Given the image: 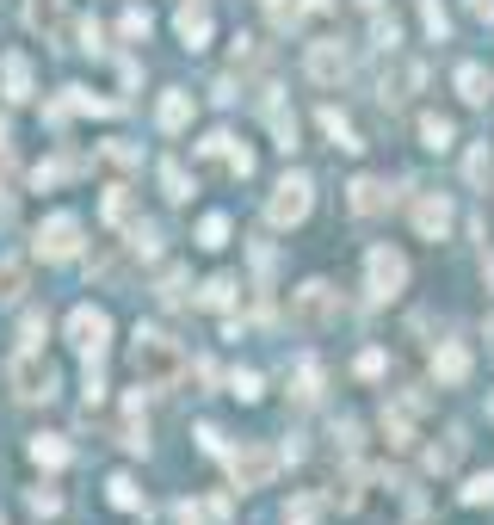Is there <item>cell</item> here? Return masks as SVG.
Returning a JSON list of instances; mask_svg holds the SVG:
<instances>
[{"label": "cell", "mask_w": 494, "mask_h": 525, "mask_svg": "<svg viewBox=\"0 0 494 525\" xmlns=\"http://www.w3.org/2000/svg\"><path fill=\"white\" fill-rule=\"evenodd\" d=\"M118 31H124V38H130V44H136V38H149V13H143V7H130Z\"/></svg>", "instance_id": "obj_31"}, {"label": "cell", "mask_w": 494, "mask_h": 525, "mask_svg": "<svg viewBox=\"0 0 494 525\" xmlns=\"http://www.w3.org/2000/svg\"><path fill=\"white\" fill-rule=\"evenodd\" d=\"M352 68V56L334 44V38H322V44H309V81H322V87H334L340 75Z\"/></svg>", "instance_id": "obj_10"}, {"label": "cell", "mask_w": 494, "mask_h": 525, "mask_svg": "<svg viewBox=\"0 0 494 525\" xmlns=\"http://www.w3.org/2000/svg\"><path fill=\"white\" fill-rule=\"evenodd\" d=\"M223 458H229L235 488H266L278 470V451H266V445H241V451H223Z\"/></svg>", "instance_id": "obj_7"}, {"label": "cell", "mask_w": 494, "mask_h": 525, "mask_svg": "<svg viewBox=\"0 0 494 525\" xmlns=\"http://www.w3.org/2000/svg\"><path fill=\"white\" fill-rule=\"evenodd\" d=\"M359 377H383V353H365L359 359Z\"/></svg>", "instance_id": "obj_37"}, {"label": "cell", "mask_w": 494, "mask_h": 525, "mask_svg": "<svg viewBox=\"0 0 494 525\" xmlns=\"http://www.w3.org/2000/svg\"><path fill=\"white\" fill-rule=\"evenodd\" d=\"M482 285L494 291V254H482Z\"/></svg>", "instance_id": "obj_40"}, {"label": "cell", "mask_w": 494, "mask_h": 525, "mask_svg": "<svg viewBox=\"0 0 494 525\" xmlns=\"http://www.w3.org/2000/svg\"><path fill=\"white\" fill-rule=\"evenodd\" d=\"M112 507H124V513H143L149 501L136 495V482H130V476H112Z\"/></svg>", "instance_id": "obj_25"}, {"label": "cell", "mask_w": 494, "mask_h": 525, "mask_svg": "<svg viewBox=\"0 0 494 525\" xmlns=\"http://www.w3.org/2000/svg\"><path fill=\"white\" fill-rule=\"evenodd\" d=\"M427 31H433V38H445V13H439V0H427Z\"/></svg>", "instance_id": "obj_36"}, {"label": "cell", "mask_w": 494, "mask_h": 525, "mask_svg": "<svg viewBox=\"0 0 494 525\" xmlns=\"http://www.w3.org/2000/svg\"><path fill=\"white\" fill-rule=\"evenodd\" d=\"M161 297H167V303H186V272H167V278H161Z\"/></svg>", "instance_id": "obj_33"}, {"label": "cell", "mask_w": 494, "mask_h": 525, "mask_svg": "<svg viewBox=\"0 0 494 525\" xmlns=\"http://www.w3.org/2000/svg\"><path fill=\"white\" fill-rule=\"evenodd\" d=\"M56 19H62V0H25V25L31 31H56Z\"/></svg>", "instance_id": "obj_22"}, {"label": "cell", "mask_w": 494, "mask_h": 525, "mask_svg": "<svg viewBox=\"0 0 494 525\" xmlns=\"http://www.w3.org/2000/svg\"><path fill=\"white\" fill-rule=\"evenodd\" d=\"M457 93H464L470 105H488L494 99V75H488L482 62H464V68H457Z\"/></svg>", "instance_id": "obj_14"}, {"label": "cell", "mask_w": 494, "mask_h": 525, "mask_svg": "<svg viewBox=\"0 0 494 525\" xmlns=\"http://www.w3.org/2000/svg\"><path fill=\"white\" fill-rule=\"evenodd\" d=\"M105 223H112V229L136 223V198H130V186H112V192H105Z\"/></svg>", "instance_id": "obj_19"}, {"label": "cell", "mask_w": 494, "mask_h": 525, "mask_svg": "<svg viewBox=\"0 0 494 525\" xmlns=\"http://www.w3.org/2000/svg\"><path fill=\"white\" fill-rule=\"evenodd\" d=\"M322 130L334 136V149H346V155H359V149H365V143H359V136H352V124H346V118L334 112V105H322Z\"/></svg>", "instance_id": "obj_20"}, {"label": "cell", "mask_w": 494, "mask_h": 525, "mask_svg": "<svg viewBox=\"0 0 494 525\" xmlns=\"http://www.w3.org/2000/svg\"><path fill=\"white\" fill-rule=\"evenodd\" d=\"M161 186H167L173 204H186V198H192V180H186V167H180V161H161Z\"/></svg>", "instance_id": "obj_24"}, {"label": "cell", "mask_w": 494, "mask_h": 525, "mask_svg": "<svg viewBox=\"0 0 494 525\" xmlns=\"http://www.w3.org/2000/svg\"><path fill=\"white\" fill-rule=\"evenodd\" d=\"M68 346H75L81 359H105V346H112V315L81 303L75 315H68Z\"/></svg>", "instance_id": "obj_4"}, {"label": "cell", "mask_w": 494, "mask_h": 525, "mask_svg": "<svg viewBox=\"0 0 494 525\" xmlns=\"http://www.w3.org/2000/svg\"><path fill=\"white\" fill-rule=\"evenodd\" d=\"M7 390L19 402H50L56 396V371H50V359L38 353V346H19V359L7 365Z\"/></svg>", "instance_id": "obj_2"}, {"label": "cell", "mask_w": 494, "mask_h": 525, "mask_svg": "<svg viewBox=\"0 0 494 525\" xmlns=\"http://www.w3.org/2000/svg\"><path fill=\"white\" fill-rule=\"evenodd\" d=\"M365 278H371V297H377V303H383V297H402V285H408V260H402L396 248H371Z\"/></svg>", "instance_id": "obj_8"}, {"label": "cell", "mask_w": 494, "mask_h": 525, "mask_svg": "<svg viewBox=\"0 0 494 525\" xmlns=\"http://www.w3.org/2000/svg\"><path fill=\"white\" fill-rule=\"evenodd\" d=\"M235 303V278H210L204 285V309H229Z\"/></svg>", "instance_id": "obj_27"}, {"label": "cell", "mask_w": 494, "mask_h": 525, "mask_svg": "<svg viewBox=\"0 0 494 525\" xmlns=\"http://www.w3.org/2000/svg\"><path fill=\"white\" fill-rule=\"evenodd\" d=\"M0 81H7V99L13 105L31 99V56L25 50H7V56H0Z\"/></svg>", "instance_id": "obj_12"}, {"label": "cell", "mask_w": 494, "mask_h": 525, "mask_svg": "<svg viewBox=\"0 0 494 525\" xmlns=\"http://www.w3.org/2000/svg\"><path fill=\"white\" fill-rule=\"evenodd\" d=\"M346 204H352V217H377V210L390 204V192H383V180H352Z\"/></svg>", "instance_id": "obj_13"}, {"label": "cell", "mask_w": 494, "mask_h": 525, "mask_svg": "<svg viewBox=\"0 0 494 525\" xmlns=\"http://www.w3.org/2000/svg\"><path fill=\"white\" fill-rule=\"evenodd\" d=\"M433 377L457 390V383L470 377V346H464V340H439V353H433Z\"/></svg>", "instance_id": "obj_11"}, {"label": "cell", "mask_w": 494, "mask_h": 525, "mask_svg": "<svg viewBox=\"0 0 494 525\" xmlns=\"http://www.w3.org/2000/svg\"><path fill=\"white\" fill-rule=\"evenodd\" d=\"M414 229H420V241H445L451 235V198L445 192H420L414 198Z\"/></svg>", "instance_id": "obj_9"}, {"label": "cell", "mask_w": 494, "mask_h": 525, "mask_svg": "<svg viewBox=\"0 0 494 525\" xmlns=\"http://www.w3.org/2000/svg\"><path fill=\"white\" fill-rule=\"evenodd\" d=\"M229 390H235L241 402H260V377H254V371H235V377H229Z\"/></svg>", "instance_id": "obj_30"}, {"label": "cell", "mask_w": 494, "mask_h": 525, "mask_svg": "<svg viewBox=\"0 0 494 525\" xmlns=\"http://www.w3.org/2000/svg\"><path fill=\"white\" fill-rule=\"evenodd\" d=\"M130 371L143 390H167L173 377L186 371V353H180V340L161 334V328H136V346H130Z\"/></svg>", "instance_id": "obj_1"}, {"label": "cell", "mask_w": 494, "mask_h": 525, "mask_svg": "<svg viewBox=\"0 0 494 525\" xmlns=\"http://www.w3.org/2000/svg\"><path fill=\"white\" fill-rule=\"evenodd\" d=\"M464 173H470V186H482L488 180V149H470V167Z\"/></svg>", "instance_id": "obj_34"}, {"label": "cell", "mask_w": 494, "mask_h": 525, "mask_svg": "<svg viewBox=\"0 0 494 525\" xmlns=\"http://www.w3.org/2000/svg\"><path fill=\"white\" fill-rule=\"evenodd\" d=\"M309 204H315L309 173H285V180L272 186V198H266V223H272V229H297V223L309 217Z\"/></svg>", "instance_id": "obj_3"}, {"label": "cell", "mask_w": 494, "mask_h": 525, "mask_svg": "<svg viewBox=\"0 0 494 525\" xmlns=\"http://www.w3.org/2000/svg\"><path fill=\"white\" fill-rule=\"evenodd\" d=\"M204 513H192V507H173V525H198Z\"/></svg>", "instance_id": "obj_38"}, {"label": "cell", "mask_w": 494, "mask_h": 525, "mask_svg": "<svg viewBox=\"0 0 494 525\" xmlns=\"http://www.w3.org/2000/svg\"><path fill=\"white\" fill-rule=\"evenodd\" d=\"M31 248H38L44 260H75V254H81V217H75V210H56V217H44Z\"/></svg>", "instance_id": "obj_5"}, {"label": "cell", "mask_w": 494, "mask_h": 525, "mask_svg": "<svg viewBox=\"0 0 494 525\" xmlns=\"http://www.w3.org/2000/svg\"><path fill=\"white\" fill-rule=\"evenodd\" d=\"M198 248H210V254L229 248V217H223V210H210V217L198 223Z\"/></svg>", "instance_id": "obj_21"}, {"label": "cell", "mask_w": 494, "mask_h": 525, "mask_svg": "<svg viewBox=\"0 0 494 525\" xmlns=\"http://www.w3.org/2000/svg\"><path fill=\"white\" fill-rule=\"evenodd\" d=\"M464 501H470V507L494 501V470H488V476H470V488H464Z\"/></svg>", "instance_id": "obj_29"}, {"label": "cell", "mask_w": 494, "mask_h": 525, "mask_svg": "<svg viewBox=\"0 0 494 525\" xmlns=\"http://www.w3.org/2000/svg\"><path fill=\"white\" fill-rule=\"evenodd\" d=\"M31 513H38V519L62 513V495H56V488H31Z\"/></svg>", "instance_id": "obj_28"}, {"label": "cell", "mask_w": 494, "mask_h": 525, "mask_svg": "<svg viewBox=\"0 0 494 525\" xmlns=\"http://www.w3.org/2000/svg\"><path fill=\"white\" fill-rule=\"evenodd\" d=\"M25 291V260H0V297H19Z\"/></svg>", "instance_id": "obj_26"}, {"label": "cell", "mask_w": 494, "mask_h": 525, "mask_svg": "<svg viewBox=\"0 0 494 525\" xmlns=\"http://www.w3.org/2000/svg\"><path fill=\"white\" fill-rule=\"evenodd\" d=\"M155 118H161V130H186L192 124V93H167Z\"/></svg>", "instance_id": "obj_18"}, {"label": "cell", "mask_w": 494, "mask_h": 525, "mask_svg": "<svg viewBox=\"0 0 494 525\" xmlns=\"http://www.w3.org/2000/svg\"><path fill=\"white\" fill-rule=\"evenodd\" d=\"M180 44L186 50H204L210 44V13L204 7H180Z\"/></svg>", "instance_id": "obj_15"}, {"label": "cell", "mask_w": 494, "mask_h": 525, "mask_svg": "<svg viewBox=\"0 0 494 525\" xmlns=\"http://www.w3.org/2000/svg\"><path fill=\"white\" fill-rule=\"evenodd\" d=\"M31 464L62 470V464H68V439H56V433H38V439H31Z\"/></svg>", "instance_id": "obj_16"}, {"label": "cell", "mask_w": 494, "mask_h": 525, "mask_svg": "<svg viewBox=\"0 0 494 525\" xmlns=\"http://www.w3.org/2000/svg\"><path fill=\"white\" fill-rule=\"evenodd\" d=\"M266 124H272V136H278V149H297V118L285 112V105H278V99H266Z\"/></svg>", "instance_id": "obj_17"}, {"label": "cell", "mask_w": 494, "mask_h": 525, "mask_svg": "<svg viewBox=\"0 0 494 525\" xmlns=\"http://www.w3.org/2000/svg\"><path fill=\"white\" fill-rule=\"evenodd\" d=\"M340 315V297H334V285H322V278H309L303 291H291V322L297 328H328Z\"/></svg>", "instance_id": "obj_6"}, {"label": "cell", "mask_w": 494, "mask_h": 525, "mask_svg": "<svg viewBox=\"0 0 494 525\" xmlns=\"http://www.w3.org/2000/svg\"><path fill=\"white\" fill-rule=\"evenodd\" d=\"M19 334H25V346H44V315H25Z\"/></svg>", "instance_id": "obj_35"}, {"label": "cell", "mask_w": 494, "mask_h": 525, "mask_svg": "<svg viewBox=\"0 0 494 525\" xmlns=\"http://www.w3.org/2000/svg\"><path fill=\"white\" fill-rule=\"evenodd\" d=\"M315 383H322V371L303 359V371H297V402H315Z\"/></svg>", "instance_id": "obj_32"}, {"label": "cell", "mask_w": 494, "mask_h": 525, "mask_svg": "<svg viewBox=\"0 0 494 525\" xmlns=\"http://www.w3.org/2000/svg\"><path fill=\"white\" fill-rule=\"evenodd\" d=\"M451 118H439V112H427V118H420V143H427V149H451Z\"/></svg>", "instance_id": "obj_23"}, {"label": "cell", "mask_w": 494, "mask_h": 525, "mask_svg": "<svg viewBox=\"0 0 494 525\" xmlns=\"http://www.w3.org/2000/svg\"><path fill=\"white\" fill-rule=\"evenodd\" d=\"M470 13L476 19H494V0H470Z\"/></svg>", "instance_id": "obj_39"}, {"label": "cell", "mask_w": 494, "mask_h": 525, "mask_svg": "<svg viewBox=\"0 0 494 525\" xmlns=\"http://www.w3.org/2000/svg\"><path fill=\"white\" fill-rule=\"evenodd\" d=\"M488 414H494V396H488Z\"/></svg>", "instance_id": "obj_41"}]
</instances>
